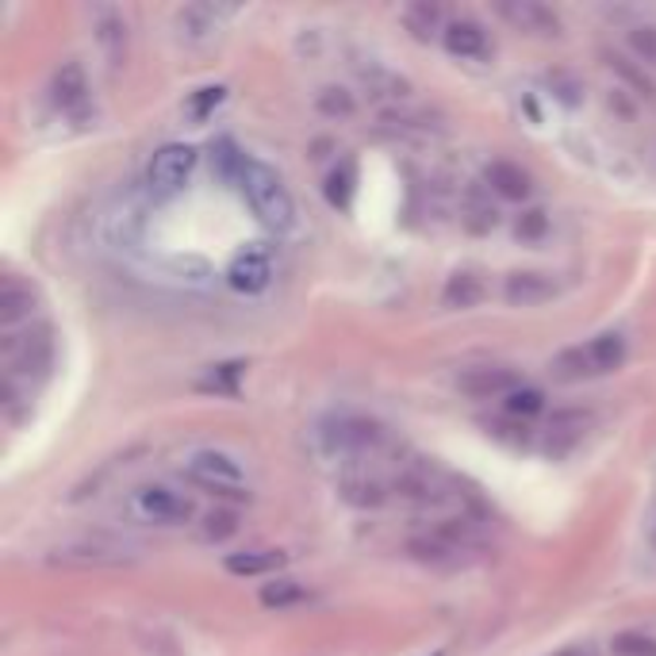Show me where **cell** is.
I'll use <instances>...</instances> for the list:
<instances>
[{
    "label": "cell",
    "instance_id": "1",
    "mask_svg": "<svg viewBox=\"0 0 656 656\" xmlns=\"http://www.w3.org/2000/svg\"><path fill=\"white\" fill-rule=\"evenodd\" d=\"M315 437L326 457H342V461H357V457H373L388 449V430L364 414H326Z\"/></svg>",
    "mask_w": 656,
    "mask_h": 656
},
{
    "label": "cell",
    "instance_id": "2",
    "mask_svg": "<svg viewBox=\"0 0 656 656\" xmlns=\"http://www.w3.org/2000/svg\"><path fill=\"white\" fill-rule=\"evenodd\" d=\"M238 188H243V196L250 200L253 215H258L269 231L284 235V231L296 223V203H292L288 185H284L281 173H276L273 165L250 158L246 170H243V181H238Z\"/></svg>",
    "mask_w": 656,
    "mask_h": 656
},
{
    "label": "cell",
    "instance_id": "3",
    "mask_svg": "<svg viewBox=\"0 0 656 656\" xmlns=\"http://www.w3.org/2000/svg\"><path fill=\"white\" fill-rule=\"evenodd\" d=\"M622 361H626V334L603 331V334H595L587 346L565 349V354L553 361V373H557L560 381H583V376L615 373Z\"/></svg>",
    "mask_w": 656,
    "mask_h": 656
},
{
    "label": "cell",
    "instance_id": "4",
    "mask_svg": "<svg viewBox=\"0 0 656 656\" xmlns=\"http://www.w3.org/2000/svg\"><path fill=\"white\" fill-rule=\"evenodd\" d=\"M185 476L196 487L211 495H227V499H250V487H246V472L223 449H196L185 461Z\"/></svg>",
    "mask_w": 656,
    "mask_h": 656
},
{
    "label": "cell",
    "instance_id": "5",
    "mask_svg": "<svg viewBox=\"0 0 656 656\" xmlns=\"http://www.w3.org/2000/svg\"><path fill=\"white\" fill-rule=\"evenodd\" d=\"M127 507L138 522H150V527H185V522L196 519L193 499L173 492L170 484H138L131 492Z\"/></svg>",
    "mask_w": 656,
    "mask_h": 656
},
{
    "label": "cell",
    "instance_id": "6",
    "mask_svg": "<svg viewBox=\"0 0 656 656\" xmlns=\"http://www.w3.org/2000/svg\"><path fill=\"white\" fill-rule=\"evenodd\" d=\"M54 565H70V568H115L123 560H131V545L115 542V537H73V542H62L54 549Z\"/></svg>",
    "mask_w": 656,
    "mask_h": 656
},
{
    "label": "cell",
    "instance_id": "7",
    "mask_svg": "<svg viewBox=\"0 0 656 656\" xmlns=\"http://www.w3.org/2000/svg\"><path fill=\"white\" fill-rule=\"evenodd\" d=\"M196 170V150L188 143H165L162 150H154L150 165H146V181L150 188L162 196L177 193L181 185L188 181V173Z\"/></svg>",
    "mask_w": 656,
    "mask_h": 656
},
{
    "label": "cell",
    "instance_id": "8",
    "mask_svg": "<svg viewBox=\"0 0 656 656\" xmlns=\"http://www.w3.org/2000/svg\"><path fill=\"white\" fill-rule=\"evenodd\" d=\"M54 108L73 123H85L89 120V108H92V89H89V77L77 62H65L62 70L54 73Z\"/></svg>",
    "mask_w": 656,
    "mask_h": 656
},
{
    "label": "cell",
    "instance_id": "9",
    "mask_svg": "<svg viewBox=\"0 0 656 656\" xmlns=\"http://www.w3.org/2000/svg\"><path fill=\"white\" fill-rule=\"evenodd\" d=\"M457 388L472 399H507L515 388H522V381L503 364H476L457 376Z\"/></svg>",
    "mask_w": 656,
    "mask_h": 656
},
{
    "label": "cell",
    "instance_id": "10",
    "mask_svg": "<svg viewBox=\"0 0 656 656\" xmlns=\"http://www.w3.org/2000/svg\"><path fill=\"white\" fill-rule=\"evenodd\" d=\"M227 281H231V288L243 292V296H258V292H265L269 284H273V261H269L261 250H243L235 261H231Z\"/></svg>",
    "mask_w": 656,
    "mask_h": 656
},
{
    "label": "cell",
    "instance_id": "11",
    "mask_svg": "<svg viewBox=\"0 0 656 656\" xmlns=\"http://www.w3.org/2000/svg\"><path fill=\"white\" fill-rule=\"evenodd\" d=\"M507 24H515L519 32H530V35H557L560 32V20L553 9L545 4H534V0H515V4H495Z\"/></svg>",
    "mask_w": 656,
    "mask_h": 656
},
{
    "label": "cell",
    "instance_id": "12",
    "mask_svg": "<svg viewBox=\"0 0 656 656\" xmlns=\"http://www.w3.org/2000/svg\"><path fill=\"white\" fill-rule=\"evenodd\" d=\"M503 296L515 308H537V304L557 296V281L549 273H510L503 284Z\"/></svg>",
    "mask_w": 656,
    "mask_h": 656
},
{
    "label": "cell",
    "instance_id": "13",
    "mask_svg": "<svg viewBox=\"0 0 656 656\" xmlns=\"http://www.w3.org/2000/svg\"><path fill=\"white\" fill-rule=\"evenodd\" d=\"M35 315V292L32 284H24L20 276H4L0 281V326L16 331L20 323Z\"/></svg>",
    "mask_w": 656,
    "mask_h": 656
},
{
    "label": "cell",
    "instance_id": "14",
    "mask_svg": "<svg viewBox=\"0 0 656 656\" xmlns=\"http://www.w3.org/2000/svg\"><path fill=\"white\" fill-rule=\"evenodd\" d=\"M442 42L454 58H487L492 54V39L476 20H449Z\"/></svg>",
    "mask_w": 656,
    "mask_h": 656
},
{
    "label": "cell",
    "instance_id": "15",
    "mask_svg": "<svg viewBox=\"0 0 656 656\" xmlns=\"http://www.w3.org/2000/svg\"><path fill=\"white\" fill-rule=\"evenodd\" d=\"M92 24H97V42L108 54V62L120 65L127 54V20L120 9H97L92 12Z\"/></svg>",
    "mask_w": 656,
    "mask_h": 656
},
{
    "label": "cell",
    "instance_id": "16",
    "mask_svg": "<svg viewBox=\"0 0 656 656\" xmlns=\"http://www.w3.org/2000/svg\"><path fill=\"white\" fill-rule=\"evenodd\" d=\"M484 181H487V188H492L495 196H503V200H527V196L534 193V185H530V173L522 170V165H515V162H492L484 170Z\"/></svg>",
    "mask_w": 656,
    "mask_h": 656
},
{
    "label": "cell",
    "instance_id": "17",
    "mask_svg": "<svg viewBox=\"0 0 656 656\" xmlns=\"http://www.w3.org/2000/svg\"><path fill=\"white\" fill-rule=\"evenodd\" d=\"M342 499L354 503V507H384V503H392V487L388 480L381 476H364V472H349L346 480H342Z\"/></svg>",
    "mask_w": 656,
    "mask_h": 656
},
{
    "label": "cell",
    "instance_id": "18",
    "mask_svg": "<svg viewBox=\"0 0 656 656\" xmlns=\"http://www.w3.org/2000/svg\"><path fill=\"white\" fill-rule=\"evenodd\" d=\"M607 70L610 73H618L626 85L633 89V97H641V100H656V85H653V77L645 73V65L641 62H633V58H626V54H615V50H607Z\"/></svg>",
    "mask_w": 656,
    "mask_h": 656
},
{
    "label": "cell",
    "instance_id": "19",
    "mask_svg": "<svg viewBox=\"0 0 656 656\" xmlns=\"http://www.w3.org/2000/svg\"><path fill=\"white\" fill-rule=\"evenodd\" d=\"M583 426H587V414H580V411H560V414H553V422H549V442H545V449L549 454H568V449L575 446L583 437Z\"/></svg>",
    "mask_w": 656,
    "mask_h": 656
},
{
    "label": "cell",
    "instance_id": "20",
    "mask_svg": "<svg viewBox=\"0 0 656 656\" xmlns=\"http://www.w3.org/2000/svg\"><path fill=\"white\" fill-rule=\"evenodd\" d=\"M281 565H284V553L276 549H246L227 557L231 575H265V572H276Z\"/></svg>",
    "mask_w": 656,
    "mask_h": 656
},
{
    "label": "cell",
    "instance_id": "21",
    "mask_svg": "<svg viewBox=\"0 0 656 656\" xmlns=\"http://www.w3.org/2000/svg\"><path fill=\"white\" fill-rule=\"evenodd\" d=\"M246 162H250V154L238 150L235 138H219V143H211V170H215L223 181H231V185L243 181Z\"/></svg>",
    "mask_w": 656,
    "mask_h": 656
},
{
    "label": "cell",
    "instance_id": "22",
    "mask_svg": "<svg viewBox=\"0 0 656 656\" xmlns=\"http://www.w3.org/2000/svg\"><path fill=\"white\" fill-rule=\"evenodd\" d=\"M487 193H492L487 185H472L469 196H465V223H469V231H476V235L495 227V203Z\"/></svg>",
    "mask_w": 656,
    "mask_h": 656
},
{
    "label": "cell",
    "instance_id": "23",
    "mask_svg": "<svg viewBox=\"0 0 656 656\" xmlns=\"http://www.w3.org/2000/svg\"><path fill=\"white\" fill-rule=\"evenodd\" d=\"M480 296H484V281H480L476 273H454L446 292H442V300H446L449 308H476Z\"/></svg>",
    "mask_w": 656,
    "mask_h": 656
},
{
    "label": "cell",
    "instance_id": "24",
    "mask_svg": "<svg viewBox=\"0 0 656 656\" xmlns=\"http://www.w3.org/2000/svg\"><path fill=\"white\" fill-rule=\"evenodd\" d=\"M404 24L414 39H430L434 32H446V24H442V9H437V4H426V0H422V4H407Z\"/></svg>",
    "mask_w": 656,
    "mask_h": 656
},
{
    "label": "cell",
    "instance_id": "25",
    "mask_svg": "<svg viewBox=\"0 0 656 656\" xmlns=\"http://www.w3.org/2000/svg\"><path fill=\"white\" fill-rule=\"evenodd\" d=\"M610 656H656V626L615 633L610 638Z\"/></svg>",
    "mask_w": 656,
    "mask_h": 656
},
{
    "label": "cell",
    "instance_id": "26",
    "mask_svg": "<svg viewBox=\"0 0 656 656\" xmlns=\"http://www.w3.org/2000/svg\"><path fill=\"white\" fill-rule=\"evenodd\" d=\"M354 188H357V170H354V162H338L331 173H326V200H331L334 208L346 211L349 200H354Z\"/></svg>",
    "mask_w": 656,
    "mask_h": 656
},
{
    "label": "cell",
    "instance_id": "27",
    "mask_svg": "<svg viewBox=\"0 0 656 656\" xmlns=\"http://www.w3.org/2000/svg\"><path fill=\"white\" fill-rule=\"evenodd\" d=\"M503 411L510 414V419H534V414L545 411V396L537 388H515L507 399H503Z\"/></svg>",
    "mask_w": 656,
    "mask_h": 656
},
{
    "label": "cell",
    "instance_id": "28",
    "mask_svg": "<svg viewBox=\"0 0 656 656\" xmlns=\"http://www.w3.org/2000/svg\"><path fill=\"white\" fill-rule=\"evenodd\" d=\"M200 534L203 542H227L231 534H238V515L235 510H211V515H203Z\"/></svg>",
    "mask_w": 656,
    "mask_h": 656
},
{
    "label": "cell",
    "instance_id": "29",
    "mask_svg": "<svg viewBox=\"0 0 656 656\" xmlns=\"http://www.w3.org/2000/svg\"><path fill=\"white\" fill-rule=\"evenodd\" d=\"M304 599V587L300 583H292V580H276V583H265L261 587V603H265L269 610H284L292 607V603H300Z\"/></svg>",
    "mask_w": 656,
    "mask_h": 656
},
{
    "label": "cell",
    "instance_id": "30",
    "mask_svg": "<svg viewBox=\"0 0 656 656\" xmlns=\"http://www.w3.org/2000/svg\"><path fill=\"white\" fill-rule=\"evenodd\" d=\"M626 42H630V50L638 54L641 65H656V24H638L630 27V35H626Z\"/></svg>",
    "mask_w": 656,
    "mask_h": 656
},
{
    "label": "cell",
    "instance_id": "31",
    "mask_svg": "<svg viewBox=\"0 0 656 656\" xmlns=\"http://www.w3.org/2000/svg\"><path fill=\"white\" fill-rule=\"evenodd\" d=\"M519 238H527V243H534V238H542L545 231H549V215H545L542 208H530L527 215H519Z\"/></svg>",
    "mask_w": 656,
    "mask_h": 656
},
{
    "label": "cell",
    "instance_id": "32",
    "mask_svg": "<svg viewBox=\"0 0 656 656\" xmlns=\"http://www.w3.org/2000/svg\"><path fill=\"white\" fill-rule=\"evenodd\" d=\"M319 108L326 115H354V97L346 89H323L319 92Z\"/></svg>",
    "mask_w": 656,
    "mask_h": 656
},
{
    "label": "cell",
    "instance_id": "33",
    "mask_svg": "<svg viewBox=\"0 0 656 656\" xmlns=\"http://www.w3.org/2000/svg\"><path fill=\"white\" fill-rule=\"evenodd\" d=\"M223 97H227V89H223V85H215V89H200V92L193 97V115H196V120H203V115H208L211 108L223 104Z\"/></svg>",
    "mask_w": 656,
    "mask_h": 656
},
{
    "label": "cell",
    "instance_id": "34",
    "mask_svg": "<svg viewBox=\"0 0 656 656\" xmlns=\"http://www.w3.org/2000/svg\"><path fill=\"white\" fill-rule=\"evenodd\" d=\"M238 373H243V364H219V373H211L208 388H215V392H235Z\"/></svg>",
    "mask_w": 656,
    "mask_h": 656
},
{
    "label": "cell",
    "instance_id": "35",
    "mask_svg": "<svg viewBox=\"0 0 656 656\" xmlns=\"http://www.w3.org/2000/svg\"><path fill=\"white\" fill-rule=\"evenodd\" d=\"M553 656H592V648H583V645H568V648H560V653H553Z\"/></svg>",
    "mask_w": 656,
    "mask_h": 656
},
{
    "label": "cell",
    "instance_id": "36",
    "mask_svg": "<svg viewBox=\"0 0 656 656\" xmlns=\"http://www.w3.org/2000/svg\"><path fill=\"white\" fill-rule=\"evenodd\" d=\"M434 656H442V653H434Z\"/></svg>",
    "mask_w": 656,
    "mask_h": 656
}]
</instances>
